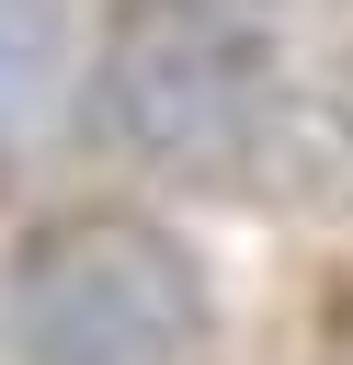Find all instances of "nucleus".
I'll return each mask as SVG.
<instances>
[{
    "mask_svg": "<svg viewBox=\"0 0 353 365\" xmlns=\"http://www.w3.org/2000/svg\"><path fill=\"white\" fill-rule=\"evenodd\" d=\"M91 114L125 160L194 194L353 217V57L296 46L239 0H114Z\"/></svg>",
    "mask_w": 353,
    "mask_h": 365,
    "instance_id": "nucleus-1",
    "label": "nucleus"
},
{
    "mask_svg": "<svg viewBox=\"0 0 353 365\" xmlns=\"http://www.w3.org/2000/svg\"><path fill=\"white\" fill-rule=\"evenodd\" d=\"M46 80H57V23L34 0H0V194L23 171V114L46 103Z\"/></svg>",
    "mask_w": 353,
    "mask_h": 365,
    "instance_id": "nucleus-3",
    "label": "nucleus"
},
{
    "mask_svg": "<svg viewBox=\"0 0 353 365\" xmlns=\"http://www.w3.org/2000/svg\"><path fill=\"white\" fill-rule=\"evenodd\" d=\"M11 354L23 365H216L205 262L137 205H68L11 251Z\"/></svg>",
    "mask_w": 353,
    "mask_h": 365,
    "instance_id": "nucleus-2",
    "label": "nucleus"
}]
</instances>
